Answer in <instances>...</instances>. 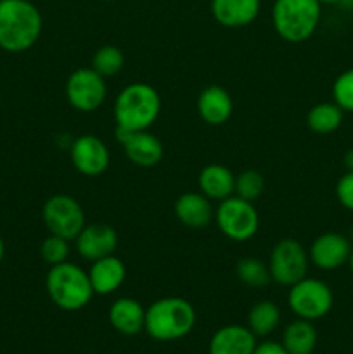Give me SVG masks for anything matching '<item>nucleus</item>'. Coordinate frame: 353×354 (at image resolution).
<instances>
[{"mask_svg": "<svg viewBox=\"0 0 353 354\" xmlns=\"http://www.w3.org/2000/svg\"><path fill=\"white\" fill-rule=\"evenodd\" d=\"M45 289L52 303L64 311L83 310L93 297L89 272L69 261L51 266L45 277Z\"/></svg>", "mask_w": 353, "mask_h": 354, "instance_id": "obj_4", "label": "nucleus"}, {"mask_svg": "<svg viewBox=\"0 0 353 354\" xmlns=\"http://www.w3.org/2000/svg\"><path fill=\"white\" fill-rule=\"evenodd\" d=\"M89 279L92 283L93 294L107 296V294L116 292L123 286L125 279H127V268L120 258L111 254L92 261V266L89 270Z\"/></svg>", "mask_w": 353, "mask_h": 354, "instance_id": "obj_17", "label": "nucleus"}, {"mask_svg": "<svg viewBox=\"0 0 353 354\" xmlns=\"http://www.w3.org/2000/svg\"><path fill=\"white\" fill-rule=\"evenodd\" d=\"M40 256L47 265L55 266L68 261L69 256V241L59 235L51 234L40 245Z\"/></svg>", "mask_w": 353, "mask_h": 354, "instance_id": "obj_28", "label": "nucleus"}, {"mask_svg": "<svg viewBox=\"0 0 353 354\" xmlns=\"http://www.w3.org/2000/svg\"><path fill=\"white\" fill-rule=\"evenodd\" d=\"M348 263H350V268H352V273H353V248H352V254H350Z\"/></svg>", "mask_w": 353, "mask_h": 354, "instance_id": "obj_35", "label": "nucleus"}, {"mask_svg": "<svg viewBox=\"0 0 353 354\" xmlns=\"http://www.w3.org/2000/svg\"><path fill=\"white\" fill-rule=\"evenodd\" d=\"M71 162L85 176H99L109 166V149L96 135H80L69 147Z\"/></svg>", "mask_w": 353, "mask_h": 354, "instance_id": "obj_12", "label": "nucleus"}, {"mask_svg": "<svg viewBox=\"0 0 353 354\" xmlns=\"http://www.w3.org/2000/svg\"><path fill=\"white\" fill-rule=\"evenodd\" d=\"M211 16L225 28H244L258 17L260 0H211Z\"/></svg>", "mask_w": 353, "mask_h": 354, "instance_id": "obj_16", "label": "nucleus"}, {"mask_svg": "<svg viewBox=\"0 0 353 354\" xmlns=\"http://www.w3.org/2000/svg\"><path fill=\"white\" fill-rule=\"evenodd\" d=\"M75 245L83 259L96 261L114 254L118 248V234L109 225H85V228L75 239Z\"/></svg>", "mask_w": 353, "mask_h": 354, "instance_id": "obj_14", "label": "nucleus"}, {"mask_svg": "<svg viewBox=\"0 0 353 354\" xmlns=\"http://www.w3.org/2000/svg\"><path fill=\"white\" fill-rule=\"evenodd\" d=\"M3 256H6V245H3V239L2 235H0V265H2L3 261Z\"/></svg>", "mask_w": 353, "mask_h": 354, "instance_id": "obj_34", "label": "nucleus"}, {"mask_svg": "<svg viewBox=\"0 0 353 354\" xmlns=\"http://www.w3.org/2000/svg\"><path fill=\"white\" fill-rule=\"evenodd\" d=\"M197 113L206 124L220 127L230 120L232 113H234V100L224 86H206L197 97Z\"/></svg>", "mask_w": 353, "mask_h": 354, "instance_id": "obj_15", "label": "nucleus"}, {"mask_svg": "<svg viewBox=\"0 0 353 354\" xmlns=\"http://www.w3.org/2000/svg\"><path fill=\"white\" fill-rule=\"evenodd\" d=\"M175 216L185 227L199 230L215 220V209L211 201L201 192H185L175 201Z\"/></svg>", "mask_w": 353, "mask_h": 354, "instance_id": "obj_18", "label": "nucleus"}, {"mask_svg": "<svg viewBox=\"0 0 353 354\" xmlns=\"http://www.w3.org/2000/svg\"><path fill=\"white\" fill-rule=\"evenodd\" d=\"M161 113V97L149 83H130L114 99L116 130H149Z\"/></svg>", "mask_w": 353, "mask_h": 354, "instance_id": "obj_2", "label": "nucleus"}, {"mask_svg": "<svg viewBox=\"0 0 353 354\" xmlns=\"http://www.w3.org/2000/svg\"><path fill=\"white\" fill-rule=\"evenodd\" d=\"M265 189V182H263L262 173L256 169H246L241 175L235 176V196L242 197V199L253 201L258 199Z\"/></svg>", "mask_w": 353, "mask_h": 354, "instance_id": "obj_27", "label": "nucleus"}, {"mask_svg": "<svg viewBox=\"0 0 353 354\" xmlns=\"http://www.w3.org/2000/svg\"><path fill=\"white\" fill-rule=\"evenodd\" d=\"M42 216L51 234L68 239L69 242L75 241L87 225L82 204L66 194L48 197L42 209Z\"/></svg>", "mask_w": 353, "mask_h": 354, "instance_id": "obj_8", "label": "nucleus"}, {"mask_svg": "<svg viewBox=\"0 0 353 354\" xmlns=\"http://www.w3.org/2000/svg\"><path fill=\"white\" fill-rule=\"evenodd\" d=\"M280 344L289 354H314L317 346V330L311 322L296 318L284 328Z\"/></svg>", "mask_w": 353, "mask_h": 354, "instance_id": "obj_22", "label": "nucleus"}, {"mask_svg": "<svg viewBox=\"0 0 353 354\" xmlns=\"http://www.w3.org/2000/svg\"><path fill=\"white\" fill-rule=\"evenodd\" d=\"M336 197L345 209L353 211V171H346L336 183Z\"/></svg>", "mask_w": 353, "mask_h": 354, "instance_id": "obj_30", "label": "nucleus"}, {"mask_svg": "<svg viewBox=\"0 0 353 354\" xmlns=\"http://www.w3.org/2000/svg\"><path fill=\"white\" fill-rule=\"evenodd\" d=\"M199 192L204 194L210 201H224L234 196L235 192V175L224 165H208L201 169L197 176Z\"/></svg>", "mask_w": 353, "mask_h": 354, "instance_id": "obj_21", "label": "nucleus"}, {"mask_svg": "<svg viewBox=\"0 0 353 354\" xmlns=\"http://www.w3.org/2000/svg\"><path fill=\"white\" fill-rule=\"evenodd\" d=\"M235 273L244 286L253 289H263L272 282L269 265L260 261L258 258H242L235 266Z\"/></svg>", "mask_w": 353, "mask_h": 354, "instance_id": "obj_25", "label": "nucleus"}, {"mask_svg": "<svg viewBox=\"0 0 353 354\" xmlns=\"http://www.w3.org/2000/svg\"><path fill=\"white\" fill-rule=\"evenodd\" d=\"M44 19L30 0H0V48L10 54L26 52L38 41Z\"/></svg>", "mask_w": 353, "mask_h": 354, "instance_id": "obj_1", "label": "nucleus"}, {"mask_svg": "<svg viewBox=\"0 0 353 354\" xmlns=\"http://www.w3.org/2000/svg\"><path fill=\"white\" fill-rule=\"evenodd\" d=\"M107 2H114V0H107Z\"/></svg>", "mask_w": 353, "mask_h": 354, "instance_id": "obj_36", "label": "nucleus"}, {"mask_svg": "<svg viewBox=\"0 0 353 354\" xmlns=\"http://www.w3.org/2000/svg\"><path fill=\"white\" fill-rule=\"evenodd\" d=\"M253 354H289L284 349V346L280 342L273 341H263L260 344H256Z\"/></svg>", "mask_w": 353, "mask_h": 354, "instance_id": "obj_31", "label": "nucleus"}, {"mask_svg": "<svg viewBox=\"0 0 353 354\" xmlns=\"http://www.w3.org/2000/svg\"><path fill=\"white\" fill-rule=\"evenodd\" d=\"M322 6H341V3H346L348 0H318Z\"/></svg>", "mask_w": 353, "mask_h": 354, "instance_id": "obj_33", "label": "nucleus"}, {"mask_svg": "<svg viewBox=\"0 0 353 354\" xmlns=\"http://www.w3.org/2000/svg\"><path fill=\"white\" fill-rule=\"evenodd\" d=\"M109 324L118 334L137 335L145 328V310L132 297H120L109 308Z\"/></svg>", "mask_w": 353, "mask_h": 354, "instance_id": "obj_20", "label": "nucleus"}, {"mask_svg": "<svg viewBox=\"0 0 353 354\" xmlns=\"http://www.w3.org/2000/svg\"><path fill=\"white\" fill-rule=\"evenodd\" d=\"M308 251L296 239H282L270 252L269 268L272 280L282 287H291L307 277Z\"/></svg>", "mask_w": 353, "mask_h": 354, "instance_id": "obj_9", "label": "nucleus"}, {"mask_svg": "<svg viewBox=\"0 0 353 354\" xmlns=\"http://www.w3.org/2000/svg\"><path fill=\"white\" fill-rule=\"evenodd\" d=\"M114 133L132 165L141 166V168H152L161 162L165 149H163L161 140L149 130H116Z\"/></svg>", "mask_w": 353, "mask_h": 354, "instance_id": "obj_11", "label": "nucleus"}, {"mask_svg": "<svg viewBox=\"0 0 353 354\" xmlns=\"http://www.w3.org/2000/svg\"><path fill=\"white\" fill-rule=\"evenodd\" d=\"M107 95L106 78L92 68H80L66 82V99L80 113H93L104 104Z\"/></svg>", "mask_w": 353, "mask_h": 354, "instance_id": "obj_10", "label": "nucleus"}, {"mask_svg": "<svg viewBox=\"0 0 353 354\" xmlns=\"http://www.w3.org/2000/svg\"><path fill=\"white\" fill-rule=\"evenodd\" d=\"M256 335L244 325H225L210 339V354H253Z\"/></svg>", "mask_w": 353, "mask_h": 354, "instance_id": "obj_19", "label": "nucleus"}, {"mask_svg": "<svg viewBox=\"0 0 353 354\" xmlns=\"http://www.w3.org/2000/svg\"><path fill=\"white\" fill-rule=\"evenodd\" d=\"M343 114L345 111L336 102L315 104L307 114V124L314 133L329 135L341 127Z\"/></svg>", "mask_w": 353, "mask_h": 354, "instance_id": "obj_23", "label": "nucleus"}, {"mask_svg": "<svg viewBox=\"0 0 353 354\" xmlns=\"http://www.w3.org/2000/svg\"><path fill=\"white\" fill-rule=\"evenodd\" d=\"M280 324V310L272 301H260L249 310L248 328L258 337H269Z\"/></svg>", "mask_w": 353, "mask_h": 354, "instance_id": "obj_24", "label": "nucleus"}, {"mask_svg": "<svg viewBox=\"0 0 353 354\" xmlns=\"http://www.w3.org/2000/svg\"><path fill=\"white\" fill-rule=\"evenodd\" d=\"M215 221L221 234L234 242L249 241L260 228V214L255 204L235 194L220 201L215 209Z\"/></svg>", "mask_w": 353, "mask_h": 354, "instance_id": "obj_6", "label": "nucleus"}, {"mask_svg": "<svg viewBox=\"0 0 353 354\" xmlns=\"http://www.w3.org/2000/svg\"><path fill=\"white\" fill-rule=\"evenodd\" d=\"M343 162H345L346 171H353V149H350V151L346 152L345 158H343Z\"/></svg>", "mask_w": 353, "mask_h": 354, "instance_id": "obj_32", "label": "nucleus"}, {"mask_svg": "<svg viewBox=\"0 0 353 354\" xmlns=\"http://www.w3.org/2000/svg\"><path fill=\"white\" fill-rule=\"evenodd\" d=\"M287 303L298 318L315 322L329 315L334 304V296L324 280L305 277L289 287Z\"/></svg>", "mask_w": 353, "mask_h": 354, "instance_id": "obj_7", "label": "nucleus"}, {"mask_svg": "<svg viewBox=\"0 0 353 354\" xmlns=\"http://www.w3.org/2000/svg\"><path fill=\"white\" fill-rule=\"evenodd\" d=\"M125 66V55L121 48L116 45H104L99 50L93 54L92 66L90 68L96 69L100 76L109 78V76L118 75Z\"/></svg>", "mask_w": 353, "mask_h": 354, "instance_id": "obj_26", "label": "nucleus"}, {"mask_svg": "<svg viewBox=\"0 0 353 354\" xmlns=\"http://www.w3.org/2000/svg\"><path fill=\"white\" fill-rule=\"evenodd\" d=\"M322 17L318 0H275L272 23L277 35L289 44H303L317 31Z\"/></svg>", "mask_w": 353, "mask_h": 354, "instance_id": "obj_5", "label": "nucleus"}, {"mask_svg": "<svg viewBox=\"0 0 353 354\" xmlns=\"http://www.w3.org/2000/svg\"><path fill=\"white\" fill-rule=\"evenodd\" d=\"M197 315L183 297H161L145 310V328L149 337L159 342H173L187 337L196 327Z\"/></svg>", "mask_w": 353, "mask_h": 354, "instance_id": "obj_3", "label": "nucleus"}, {"mask_svg": "<svg viewBox=\"0 0 353 354\" xmlns=\"http://www.w3.org/2000/svg\"><path fill=\"white\" fill-rule=\"evenodd\" d=\"M332 97L334 102L343 111L353 113V68L343 71L332 85Z\"/></svg>", "mask_w": 353, "mask_h": 354, "instance_id": "obj_29", "label": "nucleus"}, {"mask_svg": "<svg viewBox=\"0 0 353 354\" xmlns=\"http://www.w3.org/2000/svg\"><path fill=\"white\" fill-rule=\"evenodd\" d=\"M352 241L338 232L320 234L308 249V258L320 270H338L346 265L352 254Z\"/></svg>", "mask_w": 353, "mask_h": 354, "instance_id": "obj_13", "label": "nucleus"}]
</instances>
